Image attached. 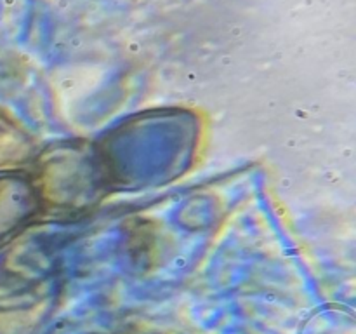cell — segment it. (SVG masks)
Returning <instances> with one entry per match:
<instances>
[{"instance_id":"cell-1","label":"cell","mask_w":356,"mask_h":334,"mask_svg":"<svg viewBox=\"0 0 356 334\" xmlns=\"http://www.w3.org/2000/svg\"><path fill=\"white\" fill-rule=\"evenodd\" d=\"M42 209L31 177L24 174L0 176V246L19 233Z\"/></svg>"}]
</instances>
